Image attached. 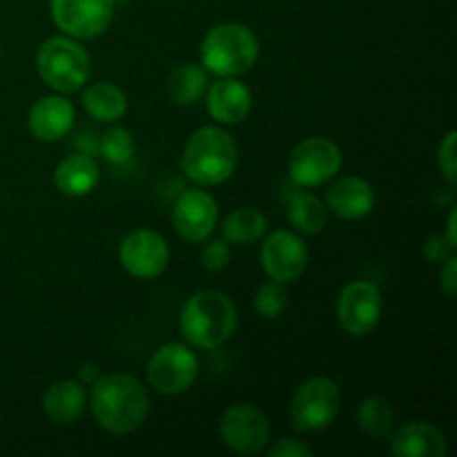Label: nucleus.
Instances as JSON below:
<instances>
[{"label":"nucleus","instance_id":"nucleus-1","mask_svg":"<svg viewBox=\"0 0 457 457\" xmlns=\"http://www.w3.org/2000/svg\"><path fill=\"white\" fill-rule=\"evenodd\" d=\"M89 409L103 431L112 436H128L145 422L150 413V395L132 375H101L98 382L92 384Z\"/></svg>","mask_w":457,"mask_h":457},{"label":"nucleus","instance_id":"nucleus-2","mask_svg":"<svg viewBox=\"0 0 457 457\" xmlns=\"http://www.w3.org/2000/svg\"><path fill=\"white\" fill-rule=\"evenodd\" d=\"M239 315L226 293L199 290L181 311V335L190 346L214 351L235 335Z\"/></svg>","mask_w":457,"mask_h":457},{"label":"nucleus","instance_id":"nucleus-3","mask_svg":"<svg viewBox=\"0 0 457 457\" xmlns=\"http://www.w3.org/2000/svg\"><path fill=\"white\" fill-rule=\"evenodd\" d=\"M239 163L237 143L226 129L205 125L187 138L181 168L196 186H219L235 174Z\"/></svg>","mask_w":457,"mask_h":457},{"label":"nucleus","instance_id":"nucleus-4","mask_svg":"<svg viewBox=\"0 0 457 457\" xmlns=\"http://www.w3.org/2000/svg\"><path fill=\"white\" fill-rule=\"evenodd\" d=\"M259 58V40L241 22H221L205 34L201 43V65L205 71L226 79L253 70Z\"/></svg>","mask_w":457,"mask_h":457},{"label":"nucleus","instance_id":"nucleus-5","mask_svg":"<svg viewBox=\"0 0 457 457\" xmlns=\"http://www.w3.org/2000/svg\"><path fill=\"white\" fill-rule=\"evenodd\" d=\"M40 80L58 94H76L85 87L92 71L87 49L70 36H52L36 52Z\"/></svg>","mask_w":457,"mask_h":457},{"label":"nucleus","instance_id":"nucleus-6","mask_svg":"<svg viewBox=\"0 0 457 457\" xmlns=\"http://www.w3.org/2000/svg\"><path fill=\"white\" fill-rule=\"evenodd\" d=\"M342 409V391L330 378H311L295 391L290 404L293 427L299 433H317L328 428Z\"/></svg>","mask_w":457,"mask_h":457},{"label":"nucleus","instance_id":"nucleus-7","mask_svg":"<svg viewBox=\"0 0 457 457\" xmlns=\"http://www.w3.org/2000/svg\"><path fill=\"white\" fill-rule=\"evenodd\" d=\"M342 163L344 156L337 143L326 137H311L293 147L288 159V172L295 186L320 187L337 177Z\"/></svg>","mask_w":457,"mask_h":457},{"label":"nucleus","instance_id":"nucleus-8","mask_svg":"<svg viewBox=\"0 0 457 457\" xmlns=\"http://www.w3.org/2000/svg\"><path fill=\"white\" fill-rule=\"evenodd\" d=\"M199 360L186 344H165L147 361V382L161 395H181L195 384Z\"/></svg>","mask_w":457,"mask_h":457},{"label":"nucleus","instance_id":"nucleus-9","mask_svg":"<svg viewBox=\"0 0 457 457\" xmlns=\"http://www.w3.org/2000/svg\"><path fill=\"white\" fill-rule=\"evenodd\" d=\"M52 21L65 36L92 40L114 21L116 0H49Z\"/></svg>","mask_w":457,"mask_h":457},{"label":"nucleus","instance_id":"nucleus-10","mask_svg":"<svg viewBox=\"0 0 457 457\" xmlns=\"http://www.w3.org/2000/svg\"><path fill=\"white\" fill-rule=\"evenodd\" d=\"M382 290L373 281H351L342 288L337 299V317L342 328L353 337L373 333L382 320Z\"/></svg>","mask_w":457,"mask_h":457},{"label":"nucleus","instance_id":"nucleus-11","mask_svg":"<svg viewBox=\"0 0 457 457\" xmlns=\"http://www.w3.org/2000/svg\"><path fill=\"white\" fill-rule=\"evenodd\" d=\"M223 445L239 455H257L270 440V422L253 404H232L219 422Z\"/></svg>","mask_w":457,"mask_h":457},{"label":"nucleus","instance_id":"nucleus-12","mask_svg":"<svg viewBox=\"0 0 457 457\" xmlns=\"http://www.w3.org/2000/svg\"><path fill=\"white\" fill-rule=\"evenodd\" d=\"M120 266L134 279H154L163 275L170 263V245L159 232L134 230L119 248Z\"/></svg>","mask_w":457,"mask_h":457},{"label":"nucleus","instance_id":"nucleus-13","mask_svg":"<svg viewBox=\"0 0 457 457\" xmlns=\"http://www.w3.org/2000/svg\"><path fill=\"white\" fill-rule=\"evenodd\" d=\"M262 266L272 281L293 284L308 266V248L293 230H275L262 245Z\"/></svg>","mask_w":457,"mask_h":457},{"label":"nucleus","instance_id":"nucleus-14","mask_svg":"<svg viewBox=\"0 0 457 457\" xmlns=\"http://www.w3.org/2000/svg\"><path fill=\"white\" fill-rule=\"evenodd\" d=\"M172 221L181 239L201 244L214 232L219 221V205L208 190H186L172 208Z\"/></svg>","mask_w":457,"mask_h":457},{"label":"nucleus","instance_id":"nucleus-15","mask_svg":"<svg viewBox=\"0 0 457 457\" xmlns=\"http://www.w3.org/2000/svg\"><path fill=\"white\" fill-rule=\"evenodd\" d=\"M76 120V110L65 94L43 96L29 107L27 114V128L38 141L56 143L71 132Z\"/></svg>","mask_w":457,"mask_h":457},{"label":"nucleus","instance_id":"nucleus-16","mask_svg":"<svg viewBox=\"0 0 457 457\" xmlns=\"http://www.w3.org/2000/svg\"><path fill=\"white\" fill-rule=\"evenodd\" d=\"M210 116L221 125H237L253 110V92L237 76H226L205 89Z\"/></svg>","mask_w":457,"mask_h":457},{"label":"nucleus","instance_id":"nucleus-17","mask_svg":"<svg viewBox=\"0 0 457 457\" xmlns=\"http://www.w3.org/2000/svg\"><path fill=\"white\" fill-rule=\"evenodd\" d=\"M373 186L361 177H344L326 190V208L346 221L369 217L373 212Z\"/></svg>","mask_w":457,"mask_h":457},{"label":"nucleus","instance_id":"nucleus-18","mask_svg":"<svg viewBox=\"0 0 457 457\" xmlns=\"http://www.w3.org/2000/svg\"><path fill=\"white\" fill-rule=\"evenodd\" d=\"M391 453L397 457H445L446 437L428 422H409L388 437Z\"/></svg>","mask_w":457,"mask_h":457},{"label":"nucleus","instance_id":"nucleus-19","mask_svg":"<svg viewBox=\"0 0 457 457\" xmlns=\"http://www.w3.org/2000/svg\"><path fill=\"white\" fill-rule=\"evenodd\" d=\"M87 409V391L76 379H58L45 391L43 411L54 424H74Z\"/></svg>","mask_w":457,"mask_h":457},{"label":"nucleus","instance_id":"nucleus-20","mask_svg":"<svg viewBox=\"0 0 457 457\" xmlns=\"http://www.w3.org/2000/svg\"><path fill=\"white\" fill-rule=\"evenodd\" d=\"M101 181V170L89 154H70L56 165L54 186L67 196H87Z\"/></svg>","mask_w":457,"mask_h":457},{"label":"nucleus","instance_id":"nucleus-21","mask_svg":"<svg viewBox=\"0 0 457 457\" xmlns=\"http://www.w3.org/2000/svg\"><path fill=\"white\" fill-rule=\"evenodd\" d=\"M83 107L98 123H116L128 112V96L119 85L101 80L83 89Z\"/></svg>","mask_w":457,"mask_h":457},{"label":"nucleus","instance_id":"nucleus-22","mask_svg":"<svg viewBox=\"0 0 457 457\" xmlns=\"http://www.w3.org/2000/svg\"><path fill=\"white\" fill-rule=\"evenodd\" d=\"M290 226L302 235H320L328 223V208L312 192L295 190L286 201Z\"/></svg>","mask_w":457,"mask_h":457},{"label":"nucleus","instance_id":"nucleus-23","mask_svg":"<svg viewBox=\"0 0 457 457\" xmlns=\"http://www.w3.org/2000/svg\"><path fill=\"white\" fill-rule=\"evenodd\" d=\"M266 214L257 208H237L223 221V239L230 245H253L266 235Z\"/></svg>","mask_w":457,"mask_h":457},{"label":"nucleus","instance_id":"nucleus-24","mask_svg":"<svg viewBox=\"0 0 457 457\" xmlns=\"http://www.w3.org/2000/svg\"><path fill=\"white\" fill-rule=\"evenodd\" d=\"M205 89H208V71L204 70V65H195V62L179 65L168 79L170 98L177 105H195L205 96Z\"/></svg>","mask_w":457,"mask_h":457},{"label":"nucleus","instance_id":"nucleus-25","mask_svg":"<svg viewBox=\"0 0 457 457\" xmlns=\"http://www.w3.org/2000/svg\"><path fill=\"white\" fill-rule=\"evenodd\" d=\"M357 427L378 442H386L395 431V411L384 397H366L357 409Z\"/></svg>","mask_w":457,"mask_h":457},{"label":"nucleus","instance_id":"nucleus-26","mask_svg":"<svg viewBox=\"0 0 457 457\" xmlns=\"http://www.w3.org/2000/svg\"><path fill=\"white\" fill-rule=\"evenodd\" d=\"M134 152H137V141H134V134L129 129L112 128L101 137V154L110 163H129L134 159Z\"/></svg>","mask_w":457,"mask_h":457},{"label":"nucleus","instance_id":"nucleus-27","mask_svg":"<svg viewBox=\"0 0 457 457\" xmlns=\"http://www.w3.org/2000/svg\"><path fill=\"white\" fill-rule=\"evenodd\" d=\"M288 308V290L286 284L279 281H268V284L259 286L254 293V311L266 320H279Z\"/></svg>","mask_w":457,"mask_h":457},{"label":"nucleus","instance_id":"nucleus-28","mask_svg":"<svg viewBox=\"0 0 457 457\" xmlns=\"http://www.w3.org/2000/svg\"><path fill=\"white\" fill-rule=\"evenodd\" d=\"M230 263V244L223 241H210L201 253V266L210 272H219Z\"/></svg>","mask_w":457,"mask_h":457},{"label":"nucleus","instance_id":"nucleus-29","mask_svg":"<svg viewBox=\"0 0 457 457\" xmlns=\"http://www.w3.org/2000/svg\"><path fill=\"white\" fill-rule=\"evenodd\" d=\"M455 129H449L446 137L442 138L440 147H437V163H440V172L445 174L446 181L453 186L457 174H455Z\"/></svg>","mask_w":457,"mask_h":457},{"label":"nucleus","instance_id":"nucleus-30","mask_svg":"<svg viewBox=\"0 0 457 457\" xmlns=\"http://www.w3.org/2000/svg\"><path fill=\"white\" fill-rule=\"evenodd\" d=\"M270 457H311L312 449L308 445H303L302 440H295V437H281L275 445L268 449Z\"/></svg>","mask_w":457,"mask_h":457},{"label":"nucleus","instance_id":"nucleus-31","mask_svg":"<svg viewBox=\"0 0 457 457\" xmlns=\"http://www.w3.org/2000/svg\"><path fill=\"white\" fill-rule=\"evenodd\" d=\"M451 254H455V248L446 241L445 235H433L431 239L427 241V245H424V257L431 263H437V266L445 263Z\"/></svg>","mask_w":457,"mask_h":457},{"label":"nucleus","instance_id":"nucleus-32","mask_svg":"<svg viewBox=\"0 0 457 457\" xmlns=\"http://www.w3.org/2000/svg\"><path fill=\"white\" fill-rule=\"evenodd\" d=\"M440 286L449 299L457 295V257L451 254L445 263H440Z\"/></svg>","mask_w":457,"mask_h":457},{"label":"nucleus","instance_id":"nucleus-33","mask_svg":"<svg viewBox=\"0 0 457 457\" xmlns=\"http://www.w3.org/2000/svg\"><path fill=\"white\" fill-rule=\"evenodd\" d=\"M98 378H101V369H98L96 364H83L79 369V379L80 384H85V386H92V384L98 382Z\"/></svg>","mask_w":457,"mask_h":457},{"label":"nucleus","instance_id":"nucleus-34","mask_svg":"<svg viewBox=\"0 0 457 457\" xmlns=\"http://www.w3.org/2000/svg\"><path fill=\"white\" fill-rule=\"evenodd\" d=\"M455 221H457V210L453 208L449 212V221H446V241H449L453 248H457V237H455Z\"/></svg>","mask_w":457,"mask_h":457}]
</instances>
